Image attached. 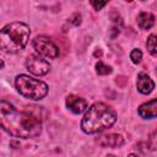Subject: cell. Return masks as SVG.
Segmentation results:
<instances>
[{
    "label": "cell",
    "instance_id": "9c48e42d",
    "mask_svg": "<svg viewBox=\"0 0 157 157\" xmlns=\"http://www.w3.org/2000/svg\"><path fill=\"white\" fill-rule=\"evenodd\" d=\"M136 87L142 94H150L155 88V82L147 74L140 72L136 80Z\"/></svg>",
    "mask_w": 157,
    "mask_h": 157
},
{
    "label": "cell",
    "instance_id": "6da1fadb",
    "mask_svg": "<svg viewBox=\"0 0 157 157\" xmlns=\"http://www.w3.org/2000/svg\"><path fill=\"white\" fill-rule=\"evenodd\" d=\"M33 108L17 110L9 102L0 101V128L15 137L32 139L38 136L42 130V118Z\"/></svg>",
    "mask_w": 157,
    "mask_h": 157
},
{
    "label": "cell",
    "instance_id": "277c9868",
    "mask_svg": "<svg viewBox=\"0 0 157 157\" xmlns=\"http://www.w3.org/2000/svg\"><path fill=\"white\" fill-rule=\"evenodd\" d=\"M15 87L20 94L29 99H42L48 93V85L28 75H18L15 78Z\"/></svg>",
    "mask_w": 157,
    "mask_h": 157
},
{
    "label": "cell",
    "instance_id": "e0dca14e",
    "mask_svg": "<svg viewBox=\"0 0 157 157\" xmlns=\"http://www.w3.org/2000/svg\"><path fill=\"white\" fill-rule=\"evenodd\" d=\"M155 135H156V132L153 131L152 135H151V137H150V140H151V148H152V150H155V146H156V145H155Z\"/></svg>",
    "mask_w": 157,
    "mask_h": 157
},
{
    "label": "cell",
    "instance_id": "d6986e66",
    "mask_svg": "<svg viewBox=\"0 0 157 157\" xmlns=\"http://www.w3.org/2000/svg\"><path fill=\"white\" fill-rule=\"evenodd\" d=\"M2 67H4V61H2L1 59H0V70H1Z\"/></svg>",
    "mask_w": 157,
    "mask_h": 157
},
{
    "label": "cell",
    "instance_id": "7c38bea8",
    "mask_svg": "<svg viewBox=\"0 0 157 157\" xmlns=\"http://www.w3.org/2000/svg\"><path fill=\"white\" fill-rule=\"evenodd\" d=\"M146 47H147V50H148V53H150L152 56H156V55H157L156 36H155V34H150V37L147 38V42H146Z\"/></svg>",
    "mask_w": 157,
    "mask_h": 157
},
{
    "label": "cell",
    "instance_id": "ac0fdd59",
    "mask_svg": "<svg viewBox=\"0 0 157 157\" xmlns=\"http://www.w3.org/2000/svg\"><path fill=\"white\" fill-rule=\"evenodd\" d=\"M101 55H102L101 49H98V50H96V52H94V56H101Z\"/></svg>",
    "mask_w": 157,
    "mask_h": 157
},
{
    "label": "cell",
    "instance_id": "30bf717a",
    "mask_svg": "<svg viewBox=\"0 0 157 157\" xmlns=\"http://www.w3.org/2000/svg\"><path fill=\"white\" fill-rule=\"evenodd\" d=\"M139 114L144 119H153L157 115V99H151L139 107Z\"/></svg>",
    "mask_w": 157,
    "mask_h": 157
},
{
    "label": "cell",
    "instance_id": "7a4b0ae2",
    "mask_svg": "<svg viewBox=\"0 0 157 157\" xmlns=\"http://www.w3.org/2000/svg\"><path fill=\"white\" fill-rule=\"evenodd\" d=\"M117 120V114L103 102L93 103L81 120V129L86 134H97L110 128Z\"/></svg>",
    "mask_w": 157,
    "mask_h": 157
},
{
    "label": "cell",
    "instance_id": "ba28073f",
    "mask_svg": "<svg viewBox=\"0 0 157 157\" xmlns=\"http://www.w3.org/2000/svg\"><path fill=\"white\" fill-rule=\"evenodd\" d=\"M96 142L102 147H120L124 145L125 140L120 134H108L96 139Z\"/></svg>",
    "mask_w": 157,
    "mask_h": 157
},
{
    "label": "cell",
    "instance_id": "44dd1931",
    "mask_svg": "<svg viewBox=\"0 0 157 157\" xmlns=\"http://www.w3.org/2000/svg\"><path fill=\"white\" fill-rule=\"evenodd\" d=\"M107 157H115V156H113V155H109V156H107Z\"/></svg>",
    "mask_w": 157,
    "mask_h": 157
},
{
    "label": "cell",
    "instance_id": "3957f363",
    "mask_svg": "<svg viewBox=\"0 0 157 157\" xmlns=\"http://www.w3.org/2000/svg\"><path fill=\"white\" fill-rule=\"evenodd\" d=\"M29 27L23 22H11L0 29V49L9 54L22 50L29 39Z\"/></svg>",
    "mask_w": 157,
    "mask_h": 157
},
{
    "label": "cell",
    "instance_id": "9a60e30c",
    "mask_svg": "<svg viewBox=\"0 0 157 157\" xmlns=\"http://www.w3.org/2000/svg\"><path fill=\"white\" fill-rule=\"evenodd\" d=\"M67 23H71V25H74V26H78V25L81 23V15H80V13H74V15L69 18Z\"/></svg>",
    "mask_w": 157,
    "mask_h": 157
},
{
    "label": "cell",
    "instance_id": "ffe728a7",
    "mask_svg": "<svg viewBox=\"0 0 157 157\" xmlns=\"http://www.w3.org/2000/svg\"><path fill=\"white\" fill-rule=\"evenodd\" d=\"M128 157H137V156H136V155H134V153H130Z\"/></svg>",
    "mask_w": 157,
    "mask_h": 157
},
{
    "label": "cell",
    "instance_id": "5b68a950",
    "mask_svg": "<svg viewBox=\"0 0 157 157\" xmlns=\"http://www.w3.org/2000/svg\"><path fill=\"white\" fill-rule=\"evenodd\" d=\"M33 48L39 54V56L55 59L59 56V48L56 44L45 36H38L33 39Z\"/></svg>",
    "mask_w": 157,
    "mask_h": 157
},
{
    "label": "cell",
    "instance_id": "4fadbf2b",
    "mask_svg": "<svg viewBox=\"0 0 157 157\" xmlns=\"http://www.w3.org/2000/svg\"><path fill=\"white\" fill-rule=\"evenodd\" d=\"M96 72L98 75H108L112 72V67L109 65H105L103 61H98L96 64Z\"/></svg>",
    "mask_w": 157,
    "mask_h": 157
},
{
    "label": "cell",
    "instance_id": "5bb4252c",
    "mask_svg": "<svg viewBox=\"0 0 157 157\" xmlns=\"http://www.w3.org/2000/svg\"><path fill=\"white\" fill-rule=\"evenodd\" d=\"M130 59L134 64H139L142 59V53L140 49H132L131 53H130Z\"/></svg>",
    "mask_w": 157,
    "mask_h": 157
},
{
    "label": "cell",
    "instance_id": "52a82bcc",
    "mask_svg": "<svg viewBox=\"0 0 157 157\" xmlns=\"http://www.w3.org/2000/svg\"><path fill=\"white\" fill-rule=\"evenodd\" d=\"M65 104L70 112L74 114H81L82 112L86 110L87 108V102L82 97L75 96V94H69L65 99Z\"/></svg>",
    "mask_w": 157,
    "mask_h": 157
},
{
    "label": "cell",
    "instance_id": "2e32d148",
    "mask_svg": "<svg viewBox=\"0 0 157 157\" xmlns=\"http://www.w3.org/2000/svg\"><path fill=\"white\" fill-rule=\"evenodd\" d=\"M91 5L94 7V10H101L102 7H104L105 5H107V2L105 1H103V2H97V1H91Z\"/></svg>",
    "mask_w": 157,
    "mask_h": 157
},
{
    "label": "cell",
    "instance_id": "8fae6325",
    "mask_svg": "<svg viewBox=\"0 0 157 157\" xmlns=\"http://www.w3.org/2000/svg\"><path fill=\"white\" fill-rule=\"evenodd\" d=\"M155 23V16L150 12H140L137 16V25L142 29H150Z\"/></svg>",
    "mask_w": 157,
    "mask_h": 157
},
{
    "label": "cell",
    "instance_id": "8992f818",
    "mask_svg": "<svg viewBox=\"0 0 157 157\" xmlns=\"http://www.w3.org/2000/svg\"><path fill=\"white\" fill-rule=\"evenodd\" d=\"M26 67L31 74H33L36 76H43V75L48 74L50 70L49 63L45 59H43L42 56L36 55V54H32L27 58Z\"/></svg>",
    "mask_w": 157,
    "mask_h": 157
}]
</instances>
